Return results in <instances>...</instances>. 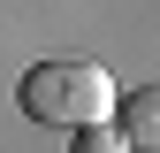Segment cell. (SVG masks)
Instances as JSON below:
<instances>
[{"mask_svg": "<svg viewBox=\"0 0 160 153\" xmlns=\"http://www.w3.org/2000/svg\"><path fill=\"white\" fill-rule=\"evenodd\" d=\"M15 107L31 123H53V130H84L114 107V76L99 61H38L23 84H15Z\"/></svg>", "mask_w": 160, "mask_h": 153, "instance_id": "cell-1", "label": "cell"}, {"mask_svg": "<svg viewBox=\"0 0 160 153\" xmlns=\"http://www.w3.org/2000/svg\"><path fill=\"white\" fill-rule=\"evenodd\" d=\"M114 107H122V138L160 153V84H137L130 100H114Z\"/></svg>", "mask_w": 160, "mask_h": 153, "instance_id": "cell-2", "label": "cell"}, {"mask_svg": "<svg viewBox=\"0 0 160 153\" xmlns=\"http://www.w3.org/2000/svg\"><path fill=\"white\" fill-rule=\"evenodd\" d=\"M69 153H137V145L122 138V130H107V123H84V130L69 138Z\"/></svg>", "mask_w": 160, "mask_h": 153, "instance_id": "cell-3", "label": "cell"}]
</instances>
